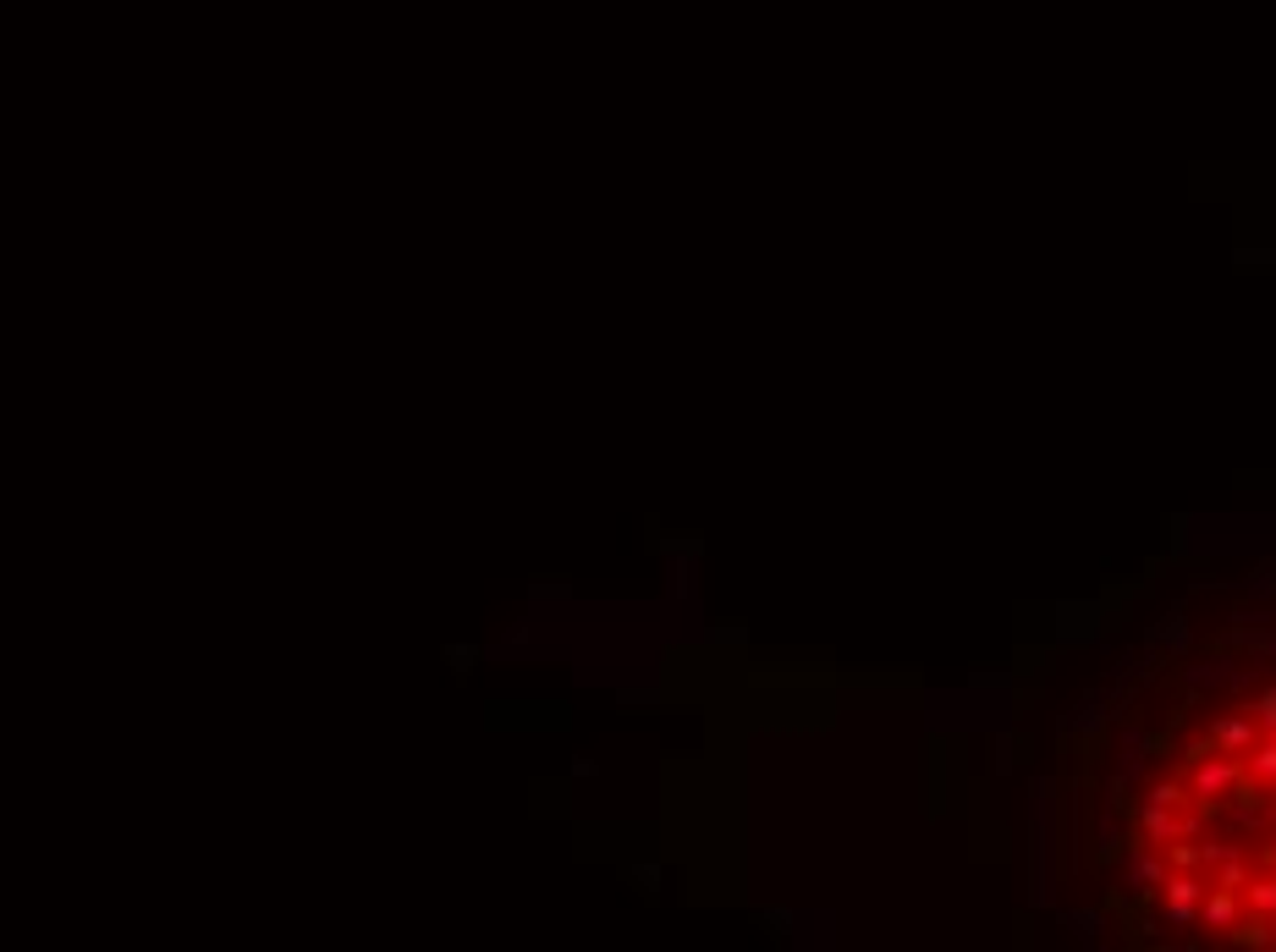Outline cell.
Segmentation results:
<instances>
[{"instance_id": "cell-1", "label": "cell", "mask_w": 1276, "mask_h": 952, "mask_svg": "<svg viewBox=\"0 0 1276 952\" xmlns=\"http://www.w3.org/2000/svg\"><path fill=\"white\" fill-rule=\"evenodd\" d=\"M1188 798H1200V804H1227V798H1238L1243 787V765L1238 754H1227V749H1205V754L1188 759Z\"/></svg>"}, {"instance_id": "cell-3", "label": "cell", "mask_w": 1276, "mask_h": 952, "mask_svg": "<svg viewBox=\"0 0 1276 952\" xmlns=\"http://www.w3.org/2000/svg\"><path fill=\"white\" fill-rule=\"evenodd\" d=\"M1134 826H1139V842H1188V832H1183V815L1172 810V804H1139V815H1134Z\"/></svg>"}, {"instance_id": "cell-2", "label": "cell", "mask_w": 1276, "mask_h": 952, "mask_svg": "<svg viewBox=\"0 0 1276 952\" xmlns=\"http://www.w3.org/2000/svg\"><path fill=\"white\" fill-rule=\"evenodd\" d=\"M1211 892L1200 870H1166L1161 881V898H1166V919L1172 925H1200V898Z\"/></svg>"}, {"instance_id": "cell-4", "label": "cell", "mask_w": 1276, "mask_h": 952, "mask_svg": "<svg viewBox=\"0 0 1276 952\" xmlns=\"http://www.w3.org/2000/svg\"><path fill=\"white\" fill-rule=\"evenodd\" d=\"M1200 925L1205 930H1222V936H1233V930L1243 925V898L1238 892H1227V887H1211L1200 898Z\"/></svg>"}, {"instance_id": "cell-7", "label": "cell", "mask_w": 1276, "mask_h": 952, "mask_svg": "<svg viewBox=\"0 0 1276 952\" xmlns=\"http://www.w3.org/2000/svg\"><path fill=\"white\" fill-rule=\"evenodd\" d=\"M1161 881H1166V864L1150 848L1128 853V892H1161Z\"/></svg>"}, {"instance_id": "cell-8", "label": "cell", "mask_w": 1276, "mask_h": 952, "mask_svg": "<svg viewBox=\"0 0 1276 952\" xmlns=\"http://www.w3.org/2000/svg\"><path fill=\"white\" fill-rule=\"evenodd\" d=\"M1145 798H1150V804H1172V810L1194 804V798H1188V782H1183V776H1161V782H1150V787H1145Z\"/></svg>"}, {"instance_id": "cell-9", "label": "cell", "mask_w": 1276, "mask_h": 952, "mask_svg": "<svg viewBox=\"0 0 1276 952\" xmlns=\"http://www.w3.org/2000/svg\"><path fill=\"white\" fill-rule=\"evenodd\" d=\"M1172 870H1200V848H1188V842H1172Z\"/></svg>"}, {"instance_id": "cell-5", "label": "cell", "mask_w": 1276, "mask_h": 952, "mask_svg": "<svg viewBox=\"0 0 1276 952\" xmlns=\"http://www.w3.org/2000/svg\"><path fill=\"white\" fill-rule=\"evenodd\" d=\"M1243 913H1254V919H1276V875L1271 870H1249V881H1243Z\"/></svg>"}, {"instance_id": "cell-6", "label": "cell", "mask_w": 1276, "mask_h": 952, "mask_svg": "<svg viewBox=\"0 0 1276 952\" xmlns=\"http://www.w3.org/2000/svg\"><path fill=\"white\" fill-rule=\"evenodd\" d=\"M1254 738H1260V721H1254V716H1222V721L1211 727V744L1227 749V754H1243Z\"/></svg>"}]
</instances>
